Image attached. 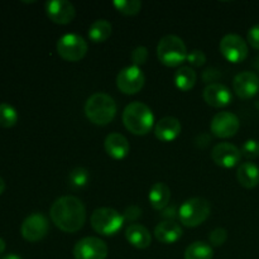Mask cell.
Returning a JSON list of instances; mask_svg holds the SVG:
<instances>
[{
  "mask_svg": "<svg viewBox=\"0 0 259 259\" xmlns=\"http://www.w3.org/2000/svg\"><path fill=\"white\" fill-rule=\"evenodd\" d=\"M116 103L110 95L104 93L93 94L85 104V114L91 123L108 125L116 115Z\"/></svg>",
  "mask_w": 259,
  "mask_h": 259,
  "instance_id": "3",
  "label": "cell"
},
{
  "mask_svg": "<svg viewBox=\"0 0 259 259\" xmlns=\"http://www.w3.org/2000/svg\"><path fill=\"white\" fill-rule=\"evenodd\" d=\"M2 259H23V258L19 257V255H17V254H7V255H4Z\"/></svg>",
  "mask_w": 259,
  "mask_h": 259,
  "instance_id": "36",
  "label": "cell"
},
{
  "mask_svg": "<svg viewBox=\"0 0 259 259\" xmlns=\"http://www.w3.org/2000/svg\"><path fill=\"white\" fill-rule=\"evenodd\" d=\"M131 58H132V62H133V66H139L144 65L148 58V50H147L144 46H139V47L134 48L131 53Z\"/></svg>",
  "mask_w": 259,
  "mask_h": 259,
  "instance_id": "30",
  "label": "cell"
},
{
  "mask_svg": "<svg viewBox=\"0 0 259 259\" xmlns=\"http://www.w3.org/2000/svg\"><path fill=\"white\" fill-rule=\"evenodd\" d=\"M253 66H254L255 70L259 71V55L253 60Z\"/></svg>",
  "mask_w": 259,
  "mask_h": 259,
  "instance_id": "38",
  "label": "cell"
},
{
  "mask_svg": "<svg viewBox=\"0 0 259 259\" xmlns=\"http://www.w3.org/2000/svg\"><path fill=\"white\" fill-rule=\"evenodd\" d=\"M187 62L190 63L194 67H201L202 65H205L206 62V56L202 51L200 50H192L191 52H189L187 55Z\"/></svg>",
  "mask_w": 259,
  "mask_h": 259,
  "instance_id": "32",
  "label": "cell"
},
{
  "mask_svg": "<svg viewBox=\"0 0 259 259\" xmlns=\"http://www.w3.org/2000/svg\"><path fill=\"white\" fill-rule=\"evenodd\" d=\"M125 238L129 244L138 249H146L151 245L152 235L146 227L141 224H131L125 230Z\"/></svg>",
  "mask_w": 259,
  "mask_h": 259,
  "instance_id": "20",
  "label": "cell"
},
{
  "mask_svg": "<svg viewBox=\"0 0 259 259\" xmlns=\"http://www.w3.org/2000/svg\"><path fill=\"white\" fill-rule=\"evenodd\" d=\"M4 190H5V182H4V180H3L2 177H0V195H2L3 192H4Z\"/></svg>",
  "mask_w": 259,
  "mask_h": 259,
  "instance_id": "39",
  "label": "cell"
},
{
  "mask_svg": "<svg viewBox=\"0 0 259 259\" xmlns=\"http://www.w3.org/2000/svg\"><path fill=\"white\" fill-rule=\"evenodd\" d=\"M124 220H129V222H136L139 218L142 217V210L138 206L133 205V206L128 207V209L124 211Z\"/></svg>",
  "mask_w": 259,
  "mask_h": 259,
  "instance_id": "34",
  "label": "cell"
},
{
  "mask_svg": "<svg viewBox=\"0 0 259 259\" xmlns=\"http://www.w3.org/2000/svg\"><path fill=\"white\" fill-rule=\"evenodd\" d=\"M211 212V205L204 197L186 200L179 209V219L187 228H196L206 222Z\"/></svg>",
  "mask_w": 259,
  "mask_h": 259,
  "instance_id": "5",
  "label": "cell"
},
{
  "mask_svg": "<svg viewBox=\"0 0 259 259\" xmlns=\"http://www.w3.org/2000/svg\"><path fill=\"white\" fill-rule=\"evenodd\" d=\"M108 252L106 243L95 237L82 238L73 247L75 259H106Z\"/></svg>",
  "mask_w": 259,
  "mask_h": 259,
  "instance_id": "9",
  "label": "cell"
},
{
  "mask_svg": "<svg viewBox=\"0 0 259 259\" xmlns=\"http://www.w3.org/2000/svg\"><path fill=\"white\" fill-rule=\"evenodd\" d=\"M220 52L225 60L232 63H240L248 57L247 42L238 34H227L220 40Z\"/></svg>",
  "mask_w": 259,
  "mask_h": 259,
  "instance_id": "11",
  "label": "cell"
},
{
  "mask_svg": "<svg viewBox=\"0 0 259 259\" xmlns=\"http://www.w3.org/2000/svg\"><path fill=\"white\" fill-rule=\"evenodd\" d=\"M57 53L68 62L81 61L88 53V42L78 34H65L58 39Z\"/></svg>",
  "mask_w": 259,
  "mask_h": 259,
  "instance_id": "7",
  "label": "cell"
},
{
  "mask_svg": "<svg viewBox=\"0 0 259 259\" xmlns=\"http://www.w3.org/2000/svg\"><path fill=\"white\" fill-rule=\"evenodd\" d=\"M182 229L177 223L171 222V220H164L159 223L154 229V235L157 240L163 244H174L179 242L182 237Z\"/></svg>",
  "mask_w": 259,
  "mask_h": 259,
  "instance_id": "19",
  "label": "cell"
},
{
  "mask_svg": "<svg viewBox=\"0 0 259 259\" xmlns=\"http://www.w3.org/2000/svg\"><path fill=\"white\" fill-rule=\"evenodd\" d=\"M104 147H105L106 153L114 159H124L131 151L128 139L120 133L109 134L104 142Z\"/></svg>",
  "mask_w": 259,
  "mask_h": 259,
  "instance_id": "18",
  "label": "cell"
},
{
  "mask_svg": "<svg viewBox=\"0 0 259 259\" xmlns=\"http://www.w3.org/2000/svg\"><path fill=\"white\" fill-rule=\"evenodd\" d=\"M205 103L212 108H224L233 101V94L229 88L219 82L210 83L202 93Z\"/></svg>",
  "mask_w": 259,
  "mask_h": 259,
  "instance_id": "16",
  "label": "cell"
},
{
  "mask_svg": "<svg viewBox=\"0 0 259 259\" xmlns=\"http://www.w3.org/2000/svg\"><path fill=\"white\" fill-rule=\"evenodd\" d=\"M187 48L182 38L175 34L164 35L157 46V56L162 65L167 67H179L187 60Z\"/></svg>",
  "mask_w": 259,
  "mask_h": 259,
  "instance_id": "4",
  "label": "cell"
},
{
  "mask_svg": "<svg viewBox=\"0 0 259 259\" xmlns=\"http://www.w3.org/2000/svg\"><path fill=\"white\" fill-rule=\"evenodd\" d=\"M50 230V222L42 212H33L24 219L20 227V233L25 240L35 243L42 240Z\"/></svg>",
  "mask_w": 259,
  "mask_h": 259,
  "instance_id": "8",
  "label": "cell"
},
{
  "mask_svg": "<svg viewBox=\"0 0 259 259\" xmlns=\"http://www.w3.org/2000/svg\"><path fill=\"white\" fill-rule=\"evenodd\" d=\"M240 126L239 118L230 111H220L212 118L210 129L218 138H232L238 133Z\"/></svg>",
  "mask_w": 259,
  "mask_h": 259,
  "instance_id": "12",
  "label": "cell"
},
{
  "mask_svg": "<svg viewBox=\"0 0 259 259\" xmlns=\"http://www.w3.org/2000/svg\"><path fill=\"white\" fill-rule=\"evenodd\" d=\"M220 76H222V73L219 72V70H217V68H207L204 72V75H202V78H204L205 82L215 83L214 81L219 80Z\"/></svg>",
  "mask_w": 259,
  "mask_h": 259,
  "instance_id": "35",
  "label": "cell"
},
{
  "mask_svg": "<svg viewBox=\"0 0 259 259\" xmlns=\"http://www.w3.org/2000/svg\"><path fill=\"white\" fill-rule=\"evenodd\" d=\"M111 30H113V27L110 22L106 19H98L89 28V38L94 43L105 42L111 35Z\"/></svg>",
  "mask_w": 259,
  "mask_h": 259,
  "instance_id": "23",
  "label": "cell"
},
{
  "mask_svg": "<svg viewBox=\"0 0 259 259\" xmlns=\"http://www.w3.org/2000/svg\"><path fill=\"white\" fill-rule=\"evenodd\" d=\"M211 159L223 168H233L242 159V152L232 143H219L211 149Z\"/></svg>",
  "mask_w": 259,
  "mask_h": 259,
  "instance_id": "14",
  "label": "cell"
},
{
  "mask_svg": "<svg viewBox=\"0 0 259 259\" xmlns=\"http://www.w3.org/2000/svg\"><path fill=\"white\" fill-rule=\"evenodd\" d=\"M123 123L134 136H146L153 128L154 115L148 105L141 101H134L124 109Z\"/></svg>",
  "mask_w": 259,
  "mask_h": 259,
  "instance_id": "2",
  "label": "cell"
},
{
  "mask_svg": "<svg viewBox=\"0 0 259 259\" xmlns=\"http://www.w3.org/2000/svg\"><path fill=\"white\" fill-rule=\"evenodd\" d=\"M113 5L124 15H137L142 9V2L139 0H115Z\"/></svg>",
  "mask_w": 259,
  "mask_h": 259,
  "instance_id": "28",
  "label": "cell"
},
{
  "mask_svg": "<svg viewBox=\"0 0 259 259\" xmlns=\"http://www.w3.org/2000/svg\"><path fill=\"white\" fill-rule=\"evenodd\" d=\"M148 199L153 209L162 211L168 206L169 200H171V191L166 184L156 182L149 190Z\"/></svg>",
  "mask_w": 259,
  "mask_h": 259,
  "instance_id": "21",
  "label": "cell"
},
{
  "mask_svg": "<svg viewBox=\"0 0 259 259\" xmlns=\"http://www.w3.org/2000/svg\"><path fill=\"white\" fill-rule=\"evenodd\" d=\"M50 215L56 227L65 233H76L86 222V209L76 196L58 197L52 204Z\"/></svg>",
  "mask_w": 259,
  "mask_h": 259,
  "instance_id": "1",
  "label": "cell"
},
{
  "mask_svg": "<svg viewBox=\"0 0 259 259\" xmlns=\"http://www.w3.org/2000/svg\"><path fill=\"white\" fill-rule=\"evenodd\" d=\"M196 72L191 67L181 66L175 73V83L181 91H190L196 83Z\"/></svg>",
  "mask_w": 259,
  "mask_h": 259,
  "instance_id": "24",
  "label": "cell"
},
{
  "mask_svg": "<svg viewBox=\"0 0 259 259\" xmlns=\"http://www.w3.org/2000/svg\"><path fill=\"white\" fill-rule=\"evenodd\" d=\"M18 113L17 109L8 103L0 104V126L12 128L17 124Z\"/></svg>",
  "mask_w": 259,
  "mask_h": 259,
  "instance_id": "27",
  "label": "cell"
},
{
  "mask_svg": "<svg viewBox=\"0 0 259 259\" xmlns=\"http://www.w3.org/2000/svg\"><path fill=\"white\" fill-rule=\"evenodd\" d=\"M248 43L252 46L254 50H259V24L254 25L248 32Z\"/></svg>",
  "mask_w": 259,
  "mask_h": 259,
  "instance_id": "33",
  "label": "cell"
},
{
  "mask_svg": "<svg viewBox=\"0 0 259 259\" xmlns=\"http://www.w3.org/2000/svg\"><path fill=\"white\" fill-rule=\"evenodd\" d=\"M46 13L56 24H70L76 17V9L67 0H51L46 3Z\"/></svg>",
  "mask_w": 259,
  "mask_h": 259,
  "instance_id": "13",
  "label": "cell"
},
{
  "mask_svg": "<svg viewBox=\"0 0 259 259\" xmlns=\"http://www.w3.org/2000/svg\"><path fill=\"white\" fill-rule=\"evenodd\" d=\"M242 156L247 159H254L259 157V142L255 139H248L242 146Z\"/></svg>",
  "mask_w": 259,
  "mask_h": 259,
  "instance_id": "29",
  "label": "cell"
},
{
  "mask_svg": "<svg viewBox=\"0 0 259 259\" xmlns=\"http://www.w3.org/2000/svg\"><path fill=\"white\" fill-rule=\"evenodd\" d=\"M214 250L205 242H195L185 250V259H212Z\"/></svg>",
  "mask_w": 259,
  "mask_h": 259,
  "instance_id": "25",
  "label": "cell"
},
{
  "mask_svg": "<svg viewBox=\"0 0 259 259\" xmlns=\"http://www.w3.org/2000/svg\"><path fill=\"white\" fill-rule=\"evenodd\" d=\"M89 180H90V172L83 167H76L68 175V185L73 190L83 189L89 184Z\"/></svg>",
  "mask_w": 259,
  "mask_h": 259,
  "instance_id": "26",
  "label": "cell"
},
{
  "mask_svg": "<svg viewBox=\"0 0 259 259\" xmlns=\"http://www.w3.org/2000/svg\"><path fill=\"white\" fill-rule=\"evenodd\" d=\"M5 248H7V244H5V242H4V239H3V238H0V254L4 252Z\"/></svg>",
  "mask_w": 259,
  "mask_h": 259,
  "instance_id": "37",
  "label": "cell"
},
{
  "mask_svg": "<svg viewBox=\"0 0 259 259\" xmlns=\"http://www.w3.org/2000/svg\"><path fill=\"white\" fill-rule=\"evenodd\" d=\"M239 184L245 189H254L259 185V167L252 162H244L237 172Z\"/></svg>",
  "mask_w": 259,
  "mask_h": 259,
  "instance_id": "22",
  "label": "cell"
},
{
  "mask_svg": "<svg viewBox=\"0 0 259 259\" xmlns=\"http://www.w3.org/2000/svg\"><path fill=\"white\" fill-rule=\"evenodd\" d=\"M90 223L96 233L110 237L123 228L124 217L111 207H99L91 214Z\"/></svg>",
  "mask_w": 259,
  "mask_h": 259,
  "instance_id": "6",
  "label": "cell"
},
{
  "mask_svg": "<svg viewBox=\"0 0 259 259\" xmlns=\"http://www.w3.org/2000/svg\"><path fill=\"white\" fill-rule=\"evenodd\" d=\"M146 77L142 70L137 66H128L123 68L116 76V86L126 95H134L143 89Z\"/></svg>",
  "mask_w": 259,
  "mask_h": 259,
  "instance_id": "10",
  "label": "cell"
},
{
  "mask_svg": "<svg viewBox=\"0 0 259 259\" xmlns=\"http://www.w3.org/2000/svg\"><path fill=\"white\" fill-rule=\"evenodd\" d=\"M233 90L240 99H252L259 91V77L250 71L238 73L233 81Z\"/></svg>",
  "mask_w": 259,
  "mask_h": 259,
  "instance_id": "15",
  "label": "cell"
},
{
  "mask_svg": "<svg viewBox=\"0 0 259 259\" xmlns=\"http://www.w3.org/2000/svg\"><path fill=\"white\" fill-rule=\"evenodd\" d=\"M228 239V232L224 228H217L215 230H212L209 235V240L211 243V245L214 247H220V245L224 244Z\"/></svg>",
  "mask_w": 259,
  "mask_h": 259,
  "instance_id": "31",
  "label": "cell"
},
{
  "mask_svg": "<svg viewBox=\"0 0 259 259\" xmlns=\"http://www.w3.org/2000/svg\"><path fill=\"white\" fill-rule=\"evenodd\" d=\"M181 131V123L179 119L174 118V116H164L161 120L157 121L156 126H154V134H156L157 139L164 142V143L174 142L175 139L179 138Z\"/></svg>",
  "mask_w": 259,
  "mask_h": 259,
  "instance_id": "17",
  "label": "cell"
}]
</instances>
